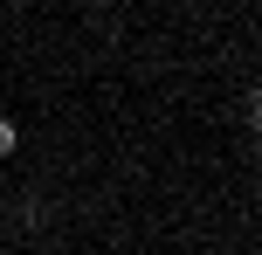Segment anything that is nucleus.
Returning <instances> with one entry per match:
<instances>
[{"mask_svg": "<svg viewBox=\"0 0 262 255\" xmlns=\"http://www.w3.org/2000/svg\"><path fill=\"white\" fill-rule=\"evenodd\" d=\"M14 152H21V124L0 118V159H14Z\"/></svg>", "mask_w": 262, "mask_h": 255, "instance_id": "obj_1", "label": "nucleus"}]
</instances>
